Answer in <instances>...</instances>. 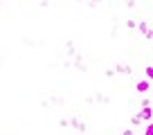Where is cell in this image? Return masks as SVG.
I'll return each mask as SVG.
<instances>
[{"instance_id":"obj_10","label":"cell","mask_w":153,"mask_h":135,"mask_svg":"<svg viewBox=\"0 0 153 135\" xmlns=\"http://www.w3.org/2000/svg\"><path fill=\"white\" fill-rule=\"evenodd\" d=\"M135 29H137L140 34H146L149 32V23H146V20H137V27H135Z\"/></svg>"},{"instance_id":"obj_18","label":"cell","mask_w":153,"mask_h":135,"mask_svg":"<svg viewBox=\"0 0 153 135\" xmlns=\"http://www.w3.org/2000/svg\"><path fill=\"white\" fill-rule=\"evenodd\" d=\"M124 2H126V7H128V9H133V7H135V0H124Z\"/></svg>"},{"instance_id":"obj_8","label":"cell","mask_w":153,"mask_h":135,"mask_svg":"<svg viewBox=\"0 0 153 135\" xmlns=\"http://www.w3.org/2000/svg\"><path fill=\"white\" fill-rule=\"evenodd\" d=\"M124 27L128 29V36H131V34L135 32V27H137V18H128V20L124 23Z\"/></svg>"},{"instance_id":"obj_15","label":"cell","mask_w":153,"mask_h":135,"mask_svg":"<svg viewBox=\"0 0 153 135\" xmlns=\"http://www.w3.org/2000/svg\"><path fill=\"white\" fill-rule=\"evenodd\" d=\"M146 79H149V81L153 79V65H146Z\"/></svg>"},{"instance_id":"obj_13","label":"cell","mask_w":153,"mask_h":135,"mask_svg":"<svg viewBox=\"0 0 153 135\" xmlns=\"http://www.w3.org/2000/svg\"><path fill=\"white\" fill-rule=\"evenodd\" d=\"M50 5H54V0H38V7H41V9H48Z\"/></svg>"},{"instance_id":"obj_6","label":"cell","mask_w":153,"mask_h":135,"mask_svg":"<svg viewBox=\"0 0 153 135\" xmlns=\"http://www.w3.org/2000/svg\"><path fill=\"white\" fill-rule=\"evenodd\" d=\"M137 115L142 117V122H151L153 119V108L151 106H142V111H140Z\"/></svg>"},{"instance_id":"obj_21","label":"cell","mask_w":153,"mask_h":135,"mask_svg":"<svg viewBox=\"0 0 153 135\" xmlns=\"http://www.w3.org/2000/svg\"><path fill=\"white\" fill-rule=\"evenodd\" d=\"M74 2H86V0H74Z\"/></svg>"},{"instance_id":"obj_11","label":"cell","mask_w":153,"mask_h":135,"mask_svg":"<svg viewBox=\"0 0 153 135\" xmlns=\"http://www.w3.org/2000/svg\"><path fill=\"white\" fill-rule=\"evenodd\" d=\"M101 2H104V0H86V2H83V5H86L88 9H95V7H99Z\"/></svg>"},{"instance_id":"obj_9","label":"cell","mask_w":153,"mask_h":135,"mask_svg":"<svg viewBox=\"0 0 153 135\" xmlns=\"http://www.w3.org/2000/svg\"><path fill=\"white\" fill-rule=\"evenodd\" d=\"M48 104H56V106H65V99L63 97H56V95H52L48 99Z\"/></svg>"},{"instance_id":"obj_17","label":"cell","mask_w":153,"mask_h":135,"mask_svg":"<svg viewBox=\"0 0 153 135\" xmlns=\"http://www.w3.org/2000/svg\"><path fill=\"white\" fill-rule=\"evenodd\" d=\"M59 128H68V119H59Z\"/></svg>"},{"instance_id":"obj_1","label":"cell","mask_w":153,"mask_h":135,"mask_svg":"<svg viewBox=\"0 0 153 135\" xmlns=\"http://www.w3.org/2000/svg\"><path fill=\"white\" fill-rule=\"evenodd\" d=\"M70 61H72V68H74V70H79V72H83V74L88 72V65H86V59H83V54L74 52V56H72Z\"/></svg>"},{"instance_id":"obj_20","label":"cell","mask_w":153,"mask_h":135,"mask_svg":"<svg viewBox=\"0 0 153 135\" xmlns=\"http://www.w3.org/2000/svg\"><path fill=\"white\" fill-rule=\"evenodd\" d=\"M122 135H133V128H124V133Z\"/></svg>"},{"instance_id":"obj_12","label":"cell","mask_w":153,"mask_h":135,"mask_svg":"<svg viewBox=\"0 0 153 135\" xmlns=\"http://www.w3.org/2000/svg\"><path fill=\"white\" fill-rule=\"evenodd\" d=\"M140 124H142V117H140L137 113H135V115L131 117V126H140Z\"/></svg>"},{"instance_id":"obj_4","label":"cell","mask_w":153,"mask_h":135,"mask_svg":"<svg viewBox=\"0 0 153 135\" xmlns=\"http://www.w3.org/2000/svg\"><path fill=\"white\" fill-rule=\"evenodd\" d=\"M68 126H72L76 133H86V131H88V124H83V122L76 119V117H70V119H68Z\"/></svg>"},{"instance_id":"obj_16","label":"cell","mask_w":153,"mask_h":135,"mask_svg":"<svg viewBox=\"0 0 153 135\" xmlns=\"http://www.w3.org/2000/svg\"><path fill=\"white\" fill-rule=\"evenodd\" d=\"M144 135H153V122H146V133Z\"/></svg>"},{"instance_id":"obj_3","label":"cell","mask_w":153,"mask_h":135,"mask_svg":"<svg viewBox=\"0 0 153 135\" xmlns=\"http://www.w3.org/2000/svg\"><path fill=\"white\" fill-rule=\"evenodd\" d=\"M113 70H115L117 74H126V77H131V74H133V65H131V63H115Z\"/></svg>"},{"instance_id":"obj_2","label":"cell","mask_w":153,"mask_h":135,"mask_svg":"<svg viewBox=\"0 0 153 135\" xmlns=\"http://www.w3.org/2000/svg\"><path fill=\"white\" fill-rule=\"evenodd\" d=\"M86 101H88V104L97 101V104H104V106H108V104H110V97H108V95H104V92H95V95L86 97Z\"/></svg>"},{"instance_id":"obj_14","label":"cell","mask_w":153,"mask_h":135,"mask_svg":"<svg viewBox=\"0 0 153 135\" xmlns=\"http://www.w3.org/2000/svg\"><path fill=\"white\" fill-rule=\"evenodd\" d=\"M115 74H117V72H115L113 68H106V70H104V77H106V79H113Z\"/></svg>"},{"instance_id":"obj_5","label":"cell","mask_w":153,"mask_h":135,"mask_svg":"<svg viewBox=\"0 0 153 135\" xmlns=\"http://www.w3.org/2000/svg\"><path fill=\"white\" fill-rule=\"evenodd\" d=\"M149 90H151V83H149V79H142V81L135 83V92H137V95H146Z\"/></svg>"},{"instance_id":"obj_19","label":"cell","mask_w":153,"mask_h":135,"mask_svg":"<svg viewBox=\"0 0 153 135\" xmlns=\"http://www.w3.org/2000/svg\"><path fill=\"white\" fill-rule=\"evenodd\" d=\"M23 43H25V45H29V47H34V45H36V43H34V41H32V39H25V41H23Z\"/></svg>"},{"instance_id":"obj_22","label":"cell","mask_w":153,"mask_h":135,"mask_svg":"<svg viewBox=\"0 0 153 135\" xmlns=\"http://www.w3.org/2000/svg\"><path fill=\"white\" fill-rule=\"evenodd\" d=\"M2 2H5V0H0V7H2Z\"/></svg>"},{"instance_id":"obj_7","label":"cell","mask_w":153,"mask_h":135,"mask_svg":"<svg viewBox=\"0 0 153 135\" xmlns=\"http://www.w3.org/2000/svg\"><path fill=\"white\" fill-rule=\"evenodd\" d=\"M74 52H76V50H74V41H72V39H65V56L72 59V56H74Z\"/></svg>"}]
</instances>
